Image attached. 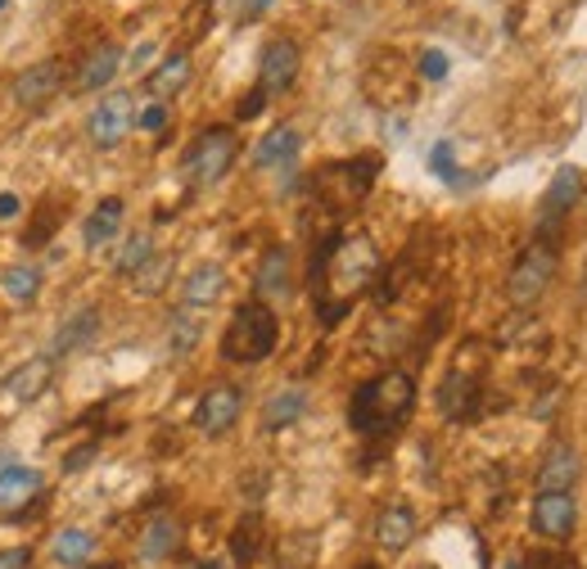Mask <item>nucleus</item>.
Returning a JSON list of instances; mask_svg holds the SVG:
<instances>
[{"mask_svg":"<svg viewBox=\"0 0 587 569\" xmlns=\"http://www.w3.org/2000/svg\"><path fill=\"white\" fill-rule=\"evenodd\" d=\"M380 276V249L370 245V235H330L313 253V285H317V317L321 325H339L357 294L370 289Z\"/></svg>","mask_w":587,"mask_h":569,"instance_id":"1","label":"nucleus"},{"mask_svg":"<svg viewBox=\"0 0 587 569\" xmlns=\"http://www.w3.org/2000/svg\"><path fill=\"white\" fill-rule=\"evenodd\" d=\"M416 407V380L407 371H384L376 380H366L353 403H348V425L366 438L393 434Z\"/></svg>","mask_w":587,"mask_h":569,"instance_id":"2","label":"nucleus"},{"mask_svg":"<svg viewBox=\"0 0 587 569\" xmlns=\"http://www.w3.org/2000/svg\"><path fill=\"white\" fill-rule=\"evenodd\" d=\"M276 344H281V317L271 312V304L249 298V304H240L235 317L227 321L218 352L235 367H258L276 352Z\"/></svg>","mask_w":587,"mask_h":569,"instance_id":"3","label":"nucleus"},{"mask_svg":"<svg viewBox=\"0 0 587 569\" xmlns=\"http://www.w3.org/2000/svg\"><path fill=\"white\" fill-rule=\"evenodd\" d=\"M555 262H561V253H555L551 239H534V245L519 253V262L506 276V298L515 308H534L547 294V285L555 281Z\"/></svg>","mask_w":587,"mask_h":569,"instance_id":"4","label":"nucleus"},{"mask_svg":"<svg viewBox=\"0 0 587 569\" xmlns=\"http://www.w3.org/2000/svg\"><path fill=\"white\" fill-rule=\"evenodd\" d=\"M240 159V136L231 127H208L199 132V140L185 149V176L195 186H218L222 176L235 168Z\"/></svg>","mask_w":587,"mask_h":569,"instance_id":"5","label":"nucleus"},{"mask_svg":"<svg viewBox=\"0 0 587 569\" xmlns=\"http://www.w3.org/2000/svg\"><path fill=\"white\" fill-rule=\"evenodd\" d=\"M136 132V96L132 91H109L86 117V140L96 149H118Z\"/></svg>","mask_w":587,"mask_h":569,"instance_id":"6","label":"nucleus"},{"mask_svg":"<svg viewBox=\"0 0 587 569\" xmlns=\"http://www.w3.org/2000/svg\"><path fill=\"white\" fill-rule=\"evenodd\" d=\"M578 195H583V168L578 163L555 168V176L547 182V195L538 203V239H555V231H561V222L570 218Z\"/></svg>","mask_w":587,"mask_h":569,"instance_id":"7","label":"nucleus"},{"mask_svg":"<svg viewBox=\"0 0 587 569\" xmlns=\"http://www.w3.org/2000/svg\"><path fill=\"white\" fill-rule=\"evenodd\" d=\"M529 524L542 543L551 547H565L574 529H578V497L574 493H538L534 497V511H529Z\"/></svg>","mask_w":587,"mask_h":569,"instance_id":"8","label":"nucleus"},{"mask_svg":"<svg viewBox=\"0 0 587 569\" xmlns=\"http://www.w3.org/2000/svg\"><path fill=\"white\" fill-rule=\"evenodd\" d=\"M240 411H244V394L235 384H212L199 394L195 403V430L208 434V438H222L240 425Z\"/></svg>","mask_w":587,"mask_h":569,"instance_id":"9","label":"nucleus"},{"mask_svg":"<svg viewBox=\"0 0 587 569\" xmlns=\"http://www.w3.org/2000/svg\"><path fill=\"white\" fill-rule=\"evenodd\" d=\"M298 69H303L298 41H290V37L267 41L262 64H258V91H262V96H285L290 86L298 82Z\"/></svg>","mask_w":587,"mask_h":569,"instance_id":"10","label":"nucleus"},{"mask_svg":"<svg viewBox=\"0 0 587 569\" xmlns=\"http://www.w3.org/2000/svg\"><path fill=\"white\" fill-rule=\"evenodd\" d=\"M54 384V357L41 352V357H27V362H19L5 380H0V394H5V403L14 407H33L46 398V388Z\"/></svg>","mask_w":587,"mask_h":569,"instance_id":"11","label":"nucleus"},{"mask_svg":"<svg viewBox=\"0 0 587 569\" xmlns=\"http://www.w3.org/2000/svg\"><path fill=\"white\" fill-rule=\"evenodd\" d=\"M59 91H64V64H59V59H41V64L23 69V73L14 77L10 100H14L19 109H41V104H50Z\"/></svg>","mask_w":587,"mask_h":569,"instance_id":"12","label":"nucleus"},{"mask_svg":"<svg viewBox=\"0 0 587 569\" xmlns=\"http://www.w3.org/2000/svg\"><path fill=\"white\" fill-rule=\"evenodd\" d=\"M578 474H583V457H578V447L574 443H551L542 461H538V493H574L578 484Z\"/></svg>","mask_w":587,"mask_h":569,"instance_id":"13","label":"nucleus"},{"mask_svg":"<svg viewBox=\"0 0 587 569\" xmlns=\"http://www.w3.org/2000/svg\"><path fill=\"white\" fill-rule=\"evenodd\" d=\"M41 488H46V474L37 470V466H5L0 470V511L5 516H19V511H27L37 497H41Z\"/></svg>","mask_w":587,"mask_h":569,"instance_id":"14","label":"nucleus"},{"mask_svg":"<svg viewBox=\"0 0 587 569\" xmlns=\"http://www.w3.org/2000/svg\"><path fill=\"white\" fill-rule=\"evenodd\" d=\"M376 543H380V552H389V556H403L412 543H416V533H420V520H416V511L412 506H403V502H393V506H384V511L376 516Z\"/></svg>","mask_w":587,"mask_h":569,"instance_id":"15","label":"nucleus"},{"mask_svg":"<svg viewBox=\"0 0 587 569\" xmlns=\"http://www.w3.org/2000/svg\"><path fill=\"white\" fill-rule=\"evenodd\" d=\"M191 73H195V64H191V50H172V54H163L159 64H154L149 73H145V91L159 100V104H168L172 96H181L185 86H191Z\"/></svg>","mask_w":587,"mask_h":569,"instance_id":"16","label":"nucleus"},{"mask_svg":"<svg viewBox=\"0 0 587 569\" xmlns=\"http://www.w3.org/2000/svg\"><path fill=\"white\" fill-rule=\"evenodd\" d=\"M100 335V308L90 304V308H77L73 317H64V325L54 331L50 339V357L59 362V357H73V352H86L90 344H96Z\"/></svg>","mask_w":587,"mask_h":569,"instance_id":"17","label":"nucleus"},{"mask_svg":"<svg viewBox=\"0 0 587 569\" xmlns=\"http://www.w3.org/2000/svg\"><path fill=\"white\" fill-rule=\"evenodd\" d=\"M294 294V281H290V249L285 245H271L258 262V276H254V298L258 304H281V298Z\"/></svg>","mask_w":587,"mask_h":569,"instance_id":"18","label":"nucleus"},{"mask_svg":"<svg viewBox=\"0 0 587 569\" xmlns=\"http://www.w3.org/2000/svg\"><path fill=\"white\" fill-rule=\"evenodd\" d=\"M439 407H443V416H452V421H470V416L479 411V375L466 371V367H452L443 375V388H439Z\"/></svg>","mask_w":587,"mask_h":569,"instance_id":"19","label":"nucleus"},{"mask_svg":"<svg viewBox=\"0 0 587 569\" xmlns=\"http://www.w3.org/2000/svg\"><path fill=\"white\" fill-rule=\"evenodd\" d=\"M122 222H127V203H122L118 195L100 199V203L86 213V222H82V245H86V249H105V245H113L118 231H122Z\"/></svg>","mask_w":587,"mask_h":569,"instance_id":"20","label":"nucleus"},{"mask_svg":"<svg viewBox=\"0 0 587 569\" xmlns=\"http://www.w3.org/2000/svg\"><path fill=\"white\" fill-rule=\"evenodd\" d=\"M227 294V272L218 262H199L191 276L181 281V308H191V312H204L212 308L218 298Z\"/></svg>","mask_w":587,"mask_h":569,"instance_id":"21","label":"nucleus"},{"mask_svg":"<svg viewBox=\"0 0 587 569\" xmlns=\"http://www.w3.org/2000/svg\"><path fill=\"white\" fill-rule=\"evenodd\" d=\"M118 73H122V50H118L113 41H105V46H96V50H90L82 64H77L73 86H77L82 96H90V91H105V86H109Z\"/></svg>","mask_w":587,"mask_h":569,"instance_id":"22","label":"nucleus"},{"mask_svg":"<svg viewBox=\"0 0 587 569\" xmlns=\"http://www.w3.org/2000/svg\"><path fill=\"white\" fill-rule=\"evenodd\" d=\"M303 416H307V388L303 384H285V388H276V394L262 403V430L281 434V430L298 425Z\"/></svg>","mask_w":587,"mask_h":569,"instance_id":"23","label":"nucleus"},{"mask_svg":"<svg viewBox=\"0 0 587 569\" xmlns=\"http://www.w3.org/2000/svg\"><path fill=\"white\" fill-rule=\"evenodd\" d=\"M96 533L82 529V524H64V529H54L50 533V560L54 565H64V569H82L90 565V556H96Z\"/></svg>","mask_w":587,"mask_h":569,"instance_id":"24","label":"nucleus"},{"mask_svg":"<svg viewBox=\"0 0 587 569\" xmlns=\"http://www.w3.org/2000/svg\"><path fill=\"white\" fill-rule=\"evenodd\" d=\"M298 145H303V136L285 123V127H271L262 140H258V149H254V168L258 172H267V168H290L294 159H298Z\"/></svg>","mask_w":587,"mask_h":569,"instance_id":"25","label":"nucleus"},{"mask_svg":"<svg viewBox=\"0 0 587 569\" xmlns=\"http://www.w3.org/2000/svg\"><path fill=\"white\" fill-rule=\"evenodd\" d=\"M172 272H176V258L154 249V253H149V258L136 267V272H132V294H140V298H159V294L168 289Z\"/></svg>","mask_w":587,"mask_h":569,"instance_id":"26","label":"nucleus"},{"mask_svg":"<svg viewBox=\"0 0 587 569\" xmlns=\"http://www.w3.org/2000/svg\"><path fill=\"white\" fill-rule=\"evenodd\" d=\"M176 543H181L176 520H172V516H154V520L145 524V533H140V556H145V560H168V556L176 552Z\"/></svg>","mask_w":587,"mask_h":569,"instance_id":"27","label":"nucleus"},{"mask_svg":"<svg viewBox=\"0 0 587 569\" xmlns=\"http://www.w3.org/2000/svg\"><path fill=\"white\" fill-rule=\"evenodd\" d=\"M199 335H204V317H195L191 308H176V312H172V325H168V348H172V357L195 352Z\"/></svg>","mask_w":587,"mask_h":569,"instance_id":"28","label":"nucleus"},{"mask_svg":"<svg viewBox=\"0 0 587 569\" xmlns=\"http://www.w3.org/2000/svg\"><path fill=\"white\" fill-rule=\"evenodd\" d=\"M317 560V537L313 533H285L276 547V569H307Z\"/></svg>","mask_w":587,"mask_h":569,"instance_id":"29","label":"nucleus"},{"mask_svg":"<svg viewBox=\"0 0 587 569\" xmlns=\"http://www.w3.org/2000/svg\"><path fill=\"white\" fill-rule=\"evenodd\" d=\"M231 556H235V565H254V560L262 556V520H258V516H244V520L235 524V533H231Z\"/></svg>","mask_w":587,"mask_h":569,"instance_id":"30","label":"nucleus"},{"mask_svg":"<svg viewBox=\"0 0 587 569\" xmlns=\"http://www.w3.org/2000/svg\"><path fill=\"white\" fill-rule=\"evenodd\" d=\"M0 289H5L14 304H33L41 294V272L37 267H5V272H0Z\"/></svg>","mask_w":587,"mask_h":569,"instance_id":"31","label":"nucleus"},{"mask_svg":"<svg viewBox=\"0 0 587 569\" xmlns=\"http://www.w3.org/2000/svg\"><path fill=\"white\" fill-rule=\"evenodd\" d=\"M149 253H154V239H149L145 231H136V235L127 239V245L118 249V258H113V272H118V276H132L136 267L149 258Z\"/></svg>","mask_w":587,"mask_h":569,"instance_id":"32","label":"nucleus"},{"mask_svg":"<svg viewBox=\"0 0 587 569\" xmlns=\"http://www.w3.org/2000/svg\"><path fill=\"white\" fill-rule=\"evenodd\" d=\"M172 123V113H168V104H159V100H154L149 109H136V127L140 132H163Z\"/></svg>","mask_w":587,"mask_h":569,"instance_id":"33","label":"nucleus"},{"mask_svg":"<svg viewBox=\"0 0 587 569\" xmlns=\"http://www.w3.org/2000/svg\"><path fill=\"white\" fill-rule=\"evenodd\" d=\"M429 168H435L443 182H452L456 176V163H452V140H439L435 149H429Z\"/></svg>","mask_w":587,"mask_h":569,"instance_id":"34","label":"nucleus"},{"mask_svg":"<svg viewBox=\"0 0 587 569\" xmlns=\"http://www.w3.org/2000/svg\"><path fill=\"white\" fill-rule=\"evenodd\" d=\"M420 77L443 82V77H448V54H443V50H425V54H420Z\"/></svg>","mask_w":587,"mask_h":569,"instance_id":"35","label":"nucleus"},{"mask_svg":"<svg viewBox=\"0 0 587 569\" xmlns=\"http://www.w3.org/2000/svg\"><path fill=\"white\" fill-rule=\"evenodd\" d=\"M0 569H33V547H0Z\"/></svg>","mask_w":587,"mask_h":569,"instance_id":"36","label":"nucleus"},{"mask_svg":"<svg viewBox=\"0 0 587 569\" xmlns=\"http://www.w3.org/2000/svg\"><path fill=\"white\" fill-rule=\"evenodd\" d=\"M23 218V199L14 190H0V222H19Z\"/></svg>","mask_w":587,"mask_h":569,"instance_id":"37","label":"nucleus"},{"mask_svg":"<svg viewBox=\"0 0 587 569\" xmlns=\"http://www.w3.org/2000/svg\"><path fill=\"white\" fill-rule=\"evenodd\" d=\"M262 104H267V96L262 91H249V96H244V104H240V117H258Z\"/></svg>","mask_w":587,"mask_h":569,"instance_id":"38","label":"nucleus"},{"mask_svg":"<svg viewBox=\"0 0 587 569\" xmlns=\"http://www.w3.org/2000/svg\"><path fill=\"white\" fill-rule=\"evenodd\" d=\"M195 569H222V565H218V560H199Z\"/></svg>","mask_w":587,"mask_h":569,"instance_id":"39","label":"nucleus"},{"mask_svg":"<svg viewBox=\"0 0 587 569\" xmlns=\"http://www.w3.org/2000/svg\"><path fill=\"white\" fill-rule=\"evenodd\" d=\"M90 569H122V565H90Z\"/></svg>","mask_w":587,"mask_h":569,"instance_id":"40","label":"nucleus"},{"mask_svg":"<svg viewBox=\"0 0 587 569\" xmlns=\"http://www.w3.org/2000/svg\"><path fill=\"white\" fill-rule=\"evenodd\" d=\"M5 5H10V0H0V10H5Z\"/></svg>","mask_w":587,"mask_h":569,"instance_id":"41","label":"nucleus"},{"mask_svg":"<svg viewBox=\"0 0 587 569\" xmlns=\"http://www.w3.org/2000/svg\"><path fill=\"white\" fill-rule=\"evenodd\" d=\"M420 569H435V565H420Z\"/></svg>","mask_w":587,"mask_h":569,"instance_id":"42","label":"nucleus"}]
</instances>
